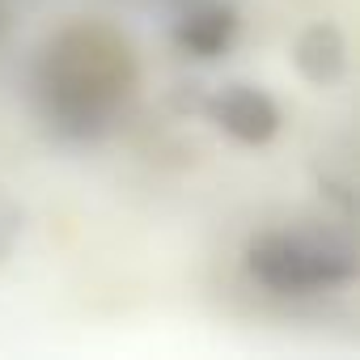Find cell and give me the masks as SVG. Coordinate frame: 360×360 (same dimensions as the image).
Instances as JSON below:
<instances>
[{
	"instance_id": "1",
	"label": "cell",
	"mask_w": 360,
	"mask_h": 360,
	"mask_svg": "<svg viewBox=\"0 0 360 360\" xmlns=\"http://www.w3.org/2000/svg\"><path fill=\"white\" fill-rule=\"evenodd\" d=\"M136 81V51L115 26L68 22L43 43L30 72V94L56 136L98 140L127 110Z\"/></svg>"
},
{
	"instance_id": "2",
	"label": "cell",
	"mask_w": 360,
	"mask_h": 360,
	"mask_svg": "<svg viewBox=\"0 0 360 360\" xmlns=\"http://www.w3.org/2000/svg\"><path fill=\"white\" fill-rule=\"evenodd\" d=\"M246 276L280 297H305V292H330L356 280L360 259L352 238L322 225H288L267 229L246 242Z\"/></svg>"
},
{
	"instance_id": "3",
	"label": "cell",
	"mask_w": 360,
	"mask_h": 360,
	"mask_svg": "<svg viewBox=\"0 0 360 360\" xmlns=\"http://www.w3.org/2000/svg\"><path fill=\"white\" fill-rule=\"evenodd\" d=\"M195 115H204L217 131H225L229 140L250 144V148L276 140V131H280V106L271 102V94H263L259 85H246V81H229L217 89L204 85Z\"/></svg>"
},
{
	"instance_id": "4",
	"label": "cell",
	"mask_w": 360,
	"mask_h": 360,
	"mask_svg": "<svg viewBox=\"0 0 360 360\" xmlns=\"http://www.w3.org/2000/svg\"><path fill=\"white\" fill-rule=\"evenodd\" d=\"M238 9L225 0H191L174 13V47L187 60H221L238 39Z\"/></svg>"
},
{
	"instance_id": "5",
	"label": "cell",
	"mask_w": 360,
	"mask_h": 360,
	"mask_svg": "<svg viewBox=\"0 0 360 360\" xmlns=\"http://www.w3.org/2000/svg\"><path fill=\"white\" fill-rule=\"evenodd\" d=\"M292 64L318 89L343 81V72H347V39H343V30L330 26V22L305 26L297 34V43H292Z\"/></svg>"
},
{
	"instance_id": "6",
	"label": "cell",
	"mask_w": 360,
	"mask_h": 360,
	"mask_svg": "<svg viewBox=\"0 0 360 360\" xmlns=\"http://www.w3.org/2000/svg\"><path fill=\"white\" fill-rule=\"evenodd\" d=\"M22 229H26V212H22V204H18L13 195L0 191V263H5V259L18 250Z\"/></svg>"
},
{
	"instance_id": "7",
	"label": "cell",
	"mask_w": 360,
	"mask_h": 360,
	"mask_svg": "<svg viewBox=\"0 0 360 360\" xmlns=\"http://www.w3.org/2000/svg\"><path fill=\"white\" fill-rule=\"evenodd\" d=\"M127 5L148 9V13H178L183 5H191V0H127Z\"/></svg>"
},
{
	"instance_id": "8",
	"label": "cell",
	"mask_w": 360,
	"mask_h": 360,
	"mask_svg": "<svg viewBox=\"0 0 360 360\" xmlns=\"http://www.w3.org/2000/svg\"><path fill=\"white\" fill-rule=\"evenodd\" d=\"M5 26H9V9L0 5V34H5Z\"/></svg>"
}]
</instances>
